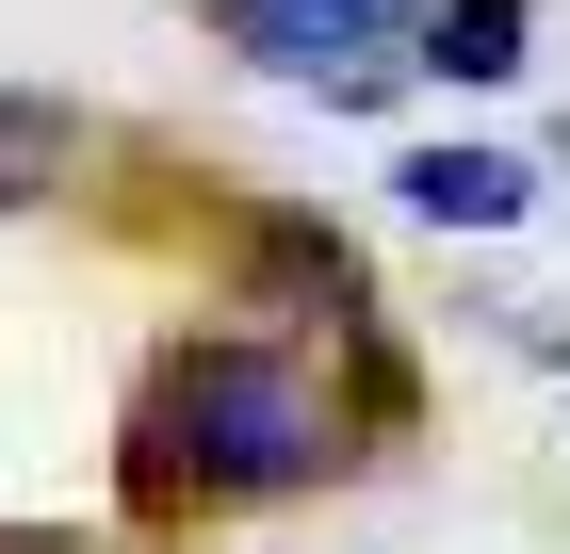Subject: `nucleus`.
<instances>
[{
    "label": "nucleus",
    "instance_id": "nucleus-1",
    "mask_svg": "<svg viewBox=\"0 0 570 554\" xmlns=\"http://www.w3.org/2000/svg\"><path fill=\"white\" fill-rule=\"evenodd\" d=\"M147 440H164V473H196L213 506H277V489H326V473L358 457L343 391L309 376V359H277V342H196V359H164Z\"/></svg>",
    "mask_w": 570,
    "mask_h": 554
},
{
    "label": "nucleus",
    "instance_id": "nucleus-2",
    "mask_svg": "<svg viewBox=\"0 0 570 554\" xmlns=\"http://www.w3.org/2000/svg\"><path fill=\"white\" fill-rule=\"evenodd\" d=\"M213 33H245L277 66V82H326V98H358L375 82V33H407L424 0H196Z\"/></svg>",
    "mask_w": 570,
    "mask_h": 554
},
{
    "label": "nucleus",
    "instance_id": "nucleus-3",
    "mask_svg": "<svg viewBox=\"0 0 570 554\" xmlns=\"http://www.w3.org/2000/svg\"><path fill=\"white\" fill-rule=\"evenodd\" d=\"M392 196H407L424 229H522V213H538V179L505 164V147H407Z\"/></svg>",
    "mask_w": 570,
    "mask_h": 554
},
{
    "label": "nucleus",
    "instance_id": "nucleus-4",
    "mask_svg": "<svg viewBox=\"0 0 570 554\" xmlns=\"http://www.w3.org/2000/svg\"><path fill=\"white\" fill-rule=\"evenodd\" d=\"M407 33H424L440 82H505V66H522V0H424Z\"/></svg>",
    "mask_w": 570,
    "mask_h": 554
},
{
    "label": "nucleus",
    "instance_id": "nucleus-5",
    "mask_svg": "<svg viewBox=\"0 0 570 554\" xmlns=\"http://www.w3.org/2000/svg\"><path fill=\"white\" fill-rule=\"evenodd\" d=\"M66 164H82V115L66 98H0V213H33Z\"/></svg>",
    "mask_w": 570,
    "mask_h": 554
},
{
    "label": "nucleus",
    "instance_id": "nucleus-6",
    "mask_svg": "<svg viewBox=\"0 0 570 554\" xmlns=\"http://www.w3.org/2000/svg\"><path fill=\"white\" fill-rule=\"evenodd\" d=\"M0 554H98V538H0Z\"/></svg>",
    "mask_w": 570,
    "mask_h": 554
}]
</instances>
